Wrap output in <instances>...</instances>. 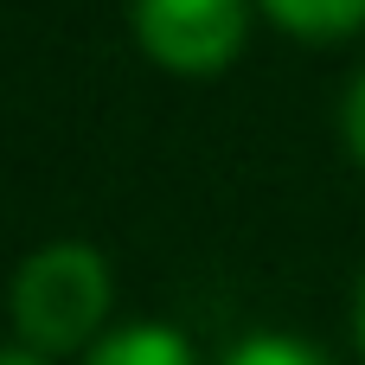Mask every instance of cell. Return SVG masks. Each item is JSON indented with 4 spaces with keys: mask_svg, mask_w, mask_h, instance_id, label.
Here are the masks:
<instances>
[{
    "mask_svg": "<svg viewBox=\"0 0 365 365\" xmlns=\"http://www.w3.org/2000/svg\"><path fill=\"white\" fill-rule=\"evenodd\" d=\"M109 314V263L90 244H51L13 276V321L38 353L83 346Z\"/></svg>",
    "mask_w": 365,
    "mask_h": 365,
    "instance_id": "obj_1",
    "label": "cell"
},
{
    "mask_svg": "<svg viewBox=\"0 0 365 365\" xmlns=\"http://www.w3.org/2000/svg\"><path fill=\"white\" fill-rule=\"evenodd\" d=\"M135 38L160 71L212 77L244 51V0H128Z\"/></svg>",
    "mask_w": 365,
    "mask_h": 365,
    "instance_id": "obj_2",
    "label": "cell"
},
{
    "mask_svg": "<svg viewBox=\"0 0 365 365\" xmlns=\"http://www.w3.org/2000/svg\"><path fill=\"white\" fill-rule=\"evenodd\" d=\"M295 38H346L365 26V0H257Z\"/></svg>",
    "mask_w": 365,
    "mask_h": 365,
    "instance_id": "obj_3",
    "label": "cell"
},
{
    "mask_svg": "<svg viewBox=\"0 0 365 365\" xmlns=\"http://www.w3.org/2000/svg\"><path fill=\"white\" fill-rule=\"evenodd\" d=\"M83 365H192V346L154 321V327H122V334L96 340V353Z\"/></svg>",
    "mask_w": 365,
    "mask_h": 365,
    "instance_id": "obj_4",
    "label": "cell"
},
{
    "mask_svg": "<svg viewBox=\"0 0 365 365\" xmlns=\"http://www.w3.org/2000/svg\"><path fill=\"white\" fill-rule=\"evenodd\" d=\"M225 365H327L314 346H302V340H282V334H257V340H244V346H231V359Z\"/></svg>",
    "mask_w": 365,
    "mask_h": 365,
    "instance_id": "obj_5",
    "label": "cell"
},
{
    "mask_svg": "<svg viewBox=\"0 0 365 365\" xmlns=\"http://www.w3.org/2000/svg\"><path fill=\"white\" fill-rule=\"evenodd\" d=\"M340 128H346V148H353V160L365 167V77L346 90V109H340Z\"/></svg>",
    "mask_w": 365,
    "mask_h": 365,
    "instance_id": "obj_6",
    "label": "cell"
},
{
    "mask_svg": "<svg viewBox=\"0 0 365 365\" xmlns=\"http://www.w3.org/2000/svg\"><path fill=\"white\" fill-rule=\"evenodd\" d=\"M353 334H359V353H365V282H359V302H353Z\"/></svg>",
    "mask_w": 365,
    "mask_h": 365,
    "instance_id": "obj_7",
    "label": "cell"
},
{
    "mask_svg": "<svg viewBox=\"0 0 365 365\" xmlns=\"http://www.w3.org/2000/svg\"><path fill=\"white\" fill-rule=\"evenodd\" d=\"M0 365H38V359H26V353H0Z\"/></svg>",
    "mask_w": 365,
    "mask_h": 365,
    "instance_id": "obj_8",
    "label": "cell"
}]
</instances>
